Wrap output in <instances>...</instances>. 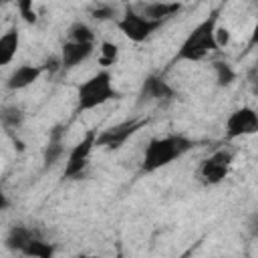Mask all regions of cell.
Masks as SVG:
<instances>
[{
  "instance_id": "obj_26",
  "label": "cell",
  "mask_w": 258,
  "mask_h": 258,
  "mask_svg": "<svg viewBox=\"0 0 258 258\" xmlns=\"http://www.w3.org/2000/svg\"><path fill=\"white\" fill-rule=\"evenodd\" d=\"M117 258H123V254H121V250H119V252H117Z\"/></svg>"
},
{
  "instance_id": "obj_16",
  "label": "cell",
  "mask_w": 258,
  "mask_h": 258,
  "mask_svg": "<svg viewBox=\"0 0 258 258\" xmlns=\"http://www.w3.org/2000/svg\"><path fill=\"white\" fill-rule=\"evenodd\" d=\"M24 258H52L54 256V246L50 244V242H44V240H40V238H32L26 246H24V250L20 252Z\"/></svg>"
},
{
  "instance_id": "obj_14",
  "label": "cell",
  "mask_w": 258,
  "mask_h": 258,
  "mask_svg": "<svg viewBox=\"0 0 258 258\" xmlns=\"http://www.w3.org/2000/svg\"><path fill=\"white\" fill-rule=\"evenodd\" d=\"M18 46H20V34H18V28L12 26L0 36V67H6L12 62V58L18 52Z\"/></svg>"
},
{
  "instance_id": "obj_11",
  "label": "cell",
  "mask_w": 258,
  "mask_h": 258,
  "mask_svg": "<svg viewBox=\"0 0 258 258\" xmlns=\"http://www.w3.org/2000/svg\"><path fill=\"white\" fill-rule=\"evenodd\" d=\"M42 73H44V69L38 67V64H20V67H16V69L10 73V77L6 79V87H8L10 91L26 89V87H30L32 83H36Z\"/></svg>"
},
{
  "instance_id": "obj_2",
  "label": "cell",
  "mask_w": 258,
  "mask_h": 258,
  "mask_svg": "<svg viewBox=\"0 0 258 258\" xmlns=\"http://www.w3.org/2000/svg\"><path fill=\"white\" fill-rule=\"evenodd\" d=\"M196 145V141H191L185 135H165V137H153L145 151H143V161H141V171L145 173H153L169 163H173L175 159H179L181 155H185L191 147Z\"/></svg>"
},
{
  "instance_id": "obj_27",
  "label": "cell",
  "mask_w": 258,
  "mask_h": 258,
  "mask_svg": "<svg viewBox=\"0 0 258 258\" xmlns=\"http://www.w3.org/2000/svg\"><path fill=\"white\" fill-rule=\"evenodd\" d=\"M89 258H99V256H89Z\"/></svg>"
},
{
  "instance_id": "obj_15",
  "label": "cell",
  "mask_w": 258,
  "mask_h": 258,
  "mask_svg": "<svg viewBox=\"0 0 258 258\" xmlns=\"http://www.w3.org/2000/svg\"><path fill=\"white\" fill-rule=\"evenodd\" d=\"M32 238H34V232H32L28 226L18 224V226H12V228H10V232H8L4 244H6V248L12 250V252H22L24 246H26Z\"/></svg>"
},
{
  "instance_id": "obj_9",
  "label": "cell",
  "mask_w": 258,
  "mask_h": 258,
  "mask_svg": "<svg viewBox=\"0 0 258 258\" xmlns=\"http://www.w3.org/2000/svg\"><path fill=\"white\" fill-rule=\"evenodd\" d=\"M95 50V44H81V42H71L64 40L60 46V69H75L77 64H81L83 60H87Z\"/></svg>"
},
{
  "instance_id": "obj_3",
  "label": "cell",
  "mask_w": 258,
  "mask_h": 258,
  "mask_svg": "<svg viewBox=\"0 0 258 258\" xmlns=\"http://www.w3.org/2000/svg\"><path fill=\"white\" fill-rule=\"evenodd\" d=\"M111 99H119L117 89L113 87L111 73L109 71H99L97 75L89 77L85 83L79 85L77 89V111H91L101 105H105Z\"/></svg>"
},
{
  "instance_id": "obj_17",
  "label": "cell",
  "mask_w": 258,
  "mask_h": 258,
  "mask_svg": "<svg viewBox=\"0 0 258 258\" xmlns=\"http://www.w3.org/2000/svg\"><path fill=\"white\" fill-rule=\"evenodd\" d=\"M24 121V113L20 107L16 105H6L0 109V125L6 129V131H14L22 125Z\"/></svg>"
},
{
  "instance_id": "obj_12",
  "label": "cell",
  "mask_w": 258,
  "mask_h": 258,
  "mask_svg": "<svg viewBox=\"0 0 258 258\" xmlns=\"http://www.w3.org/2000/svg\"><path fill=\"white\" fill-rule=\"evenodd\" d=\"M181 10L179 2H147L139 6V14L149 18V20H157V22H165L167 18H171L173 14H177Z\"/></svg>"
},
{
  "instance_id": "obj_5",
  "label": "cell",
  "mask_w": 258,
  "mask_h": 258,
  "mask_svg": "<svg viewBox=\"0 0 258 258\" xmlns=\"http://www.w3.org/2000/svg\"><path fill=\"white\" fill-rule=\"evenodd\" d=\"M145 125H147V119H129V121H123L119 125L107 127V129H103V131L97 133L95 147H103V149L115 151V149L123 147L125 141H129Z\"/></svg>"
},
{
  "instance_id": "obj_25",
  "label": "cell",
  "mask_w": 258,
  "mask_h": 258,
  "mask_svg": "<svg viewBox=\"0 0 258 258\" xmlns=\"http://www.w3.org/2000/svg\"><path fill=\"white\" fill-rule=\"evenodd\" d=\"M77 258H89V256H87V254H79Z\"/></svg>"
},
{
  "instance_id": "obj_19",
  "label": "cell",
  "mask_w": 258,
  "mask_h": 258,
  "mask_svg": "<svg viewBox=\"0 0 258 258\" xmlns=\"http://www.w3.org/2000/svg\"><path fill=\"white\" fill-rule=\"evenodd\" d=\"M99 64L101 67H113L115 62H117V58H119V46L115 44V42H111V40H103L101 42V46H99Z\"/></svg>"
},
{
  "instance_id": "obj_1",
  "label": "cell",
  "mask_w": 258,
  "mask_h": 258,
  "mask_svg": "<svg viewBox=\"0 0 258 258\" xmlns=\"http://www.w3.org/2000/svg\"><path fill=\"white\" fill-rule=\"evenodd\" d=\"M218 16L220 10H212L181 42V46L175 52L173 60H187V62H198L204 60L210 52L218 50L216 42V28H218Z\"/></svg>"
},
{
  "instance_id": "obj_24",
  "label": "cell",
  "mask_w": 258,
  "mask_h": 258,
  "mask_svg": "<svg viewBox=\"0 0 258 258\" xmlns=\"http://www.w3.org/2000/svg\"><path fill=\"white\" fill-rule=\"evenodd\" d=\"M8 204H10V202H8V196L4 194V189H2V185H0V212H4V210L8 208Z\"/></svg>"
},
{
  "instance_id": "obj_4",
  "label": "cell",
  "mask_w": 258,
  "mask_h": 258,
  "mask_svg": "<svg viewBox=\"0 0 258 258\" xmlns=\"http://www.w3.org/2000/svg\"><path fill=\"white\" fill-rule=\"evenodd\" d=\"M95 139H97V131L95 129H89L83 135V139L71 147V151L67 155L64 171H62V177L64 179H75V177L83 175V171L89 165V157H91V153L95 149Z\"/></svg>"
},
{
  "instance_id": "obj_13",
  "label": "cell",
  "mask_w": 258,
  "mask_h": 258,
  "mask_svg": "<svg viewBox=\"0 0 258 258\" xmlns=\"http://www.w3.org/2000/svg\"><path fill=\"white\" fill-rule=\"evenodd\" d=\"M62 137H64V127L62 125H56L50 135H48V143L44 147V153H42V161H44V167H52L64 153V145H62Z\"/></svg>"
},
{
  "instance_id": "obj_6",
  "label": "cell",
  "mask_w": 258,
  "mask_h": 258,
  "mask_svg": "<svg viewBox=\"0 0 258 258\" xmlns=\"http://www.w3.org/2000/svg\"><path fill=\"white\" fill-rule=\"evenodd\" d=\"M117 26H119V30H121L131 42H143V40H147L157 28H161L163 22L149 20V18L141 16L137 10L127 8L125 14L117 20Z\"/></svg>"
},
{
  "instance_id": "obj_8",
  "label": "cell",
  "mask_w": 258,
  "mask_h": 258,
  "mask_svg": "<svg viewBox=\"0 0 258 258\" xmlns=\"http://www.w3.org/2000/svg\"><path fill=\"white\" fill-rule=\"evenodd\" d=\"M258 131V115L252 107H240L226 119V139H238L244 135H254Z\"/></svg>"
},
{
  "instance_id": "obj_10",
  "label": "cell",
  "mask_w": 258,
  "mask_h": 258,
  "mask_svg": "<svg viewBox=\"0 0 258 258\" xmlns=\"http://www.w3.org/2000/svg\"><path fill=\"white\" fill-rule=\"evenodd\" d=\"M139 97H141V101H169L175 97V91L167 85V81L163 77L149 75L141 85Z\"/></svg>"
},
{
  "instance_id": "obj_18",
  "label": "cell",
  "mask_w": 258,
  "mask_h": 258,
  "mask_svg": "<svg viewBox=\"0 0 258 258\" xmlns=\"http://www.w3.org/2000/svg\"><path fill=\"white\" fill-rule=\"evenodd\" d=\"M71 42H81V44H95V34L85 22H75L69 28V38Z\"/></svg>"
},
{
  "instance_id": "obj_7",
  "label": "cell",
  "mask_w": 258,
  "mask_h": 258,
  "mask_svg": "<svg viewBox=\"0 0 258 258\" xmlns=\"http://www.w3.org/2000/svg\"><path fill=\"white\" fill-rule=\"evenodd\" d=\"M232 159H234V153L230 149H218L216 153H212L210 157H206L200 163V167H198L200 181L206 183V185H216V183L224 181L226 175L230 173Z\"/></svg>"
},
{
  "instance_id": "obj_20",
  "label": "cell",
  "mask_w": 258,
  "mask_h": 258,
  "mask_svg": "<svg viewBox=\"0 0 258 258\" xmlns=\"http://www.w3.org/2000/svg\"><path fill=\"white\" fill-rule=\"evenodd\" d=\"M212 67H214V73H216V83H218V87H228V85H232V81L236 79V73H234V69H232L228 62H224V60H214Z\"/></svg>"
},
{
  "instance_id": "obj_23",
  "label": "cell",
  "mask_w": 258,
  "mask_h": 258,
  "mask_svg": "<svg viewBox=\"0 0 258 258\" xmlns=\"http://www.w3.org/2000/svg\"><path fill=\"white\" fill-rule=\"evenodd\" d=\"M44 71H48V73H54V71H58L60 69V60H58V56H50L46 62H44V67H42Z\"/></svg>"
},
{
  "instance_id": "obj_21",
  "label": "cell",
  "mask_w": 258,
  "mask_h": 258,
  "mask_svg": "<svg viewBox=\"0 0 258 258\" xmlns=\"http://www.w3.org/2000/svg\"><path fill=\"white\" fill-rule=\"evenodd\" d=\"M16 6H18V10H20V16H22L28 24H36L38 16H36V10H34V6H32L30 0H20Z\"/></svg>"
},
{
  "instance_id": "obj_22",
  "label": "cell",
  "mask_w": 258,
  "mask_h": 258,
  "mask_svg": "<svg viewBox=\"0 0 258 258\" xmlns=\"http://www.w3.org/2000/svg\"><path fill=\"white\" fill-rule=\"evenodd\" d=\"M91 16L97 18V20H107V18L115 16V8L109 6V4H97V6L91 8Z\"/></svg>"
}]
</instances>
